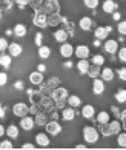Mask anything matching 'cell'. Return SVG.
<instances>
[{"label": "cell", "instance_id": "obj_47", "mask_svg": "<svg viewBox=\"0 0 126 150\" xmlns=\"http://www.w3.org/2000/svg\"><path fill=\"white\" fill-rule=\"evenodd\" d=\"M34 42H36V45H37V47H40L42 43H43V34H42V33H37V34H36Z\"/></svg>", "mask_w": 126, "mask_h": 150}, {"label": "cell", "instance_id": "obj_59", "mask_svg": "<svg viewBox=\"0 0 126 150\" xmlns=\"http://www.w3.org/2000/svg\"><path fill=\"white\" fill-rule=\"evenodd\" d=\"M63 67H65V68H72V62H65Z\"/></svg>", "mask_w": 126, "mask_h": 150}, {"label": "cell", "instance_id": "obj_3", "mask_svg": "<svg viewBox=\"0 0 126 150\" xmlns=\"http://www.w3.org/2000/svg\"><path fill=\"white\" fill-rule=\"evenodd\" d=\"M32 23H34L37 28H46L48 26V16H46V13H43L42 9H37L36 14L32 16Z\"/></svg>", "mask_w": 126, "mask_h": 150}, {"label": "cell", "instance_id": "obj_54", "mask_svg": "<svg viewBox=\"0 0 126 150\" xmlns=\"http://www.w3.org/2000/svg\"><path fill=\"white\" fill-rule=\"evenodd\" d=\"M111 110H112V113H114V115H116V116H117V118H120V110H118V108L116 107V105H114V107H112Z\"/></svg>", "mask_w": 126, "mask_h": 150}, {"label": "cell", "instance_id": "obj_37", "mask_svg": "<svg viewBox=\"0 0 126 150\" xmlns=\"http://www.w3.org/2000/svg\"><path fill=\"white\" fill-rule=\"evenodd\" d=\"M94 65H98V67H102L103 64H105V57L102 56V54H94L92 56V60H91Z\"/></svg>", "mask_w": 126, "mask_h": 150}, {"label": "cell", "instance_id": "obj_21", "mask_svg": "<svg viewBox=\"0 0 126 150\" xmlns=\"http://www.w3.org/2000/svg\"><path fill=\"white\" fill-rule=\"evenodd\" d=\"M62 118H63V121H72L75 118V110L72 107H63L62 108Z\"/></svg>", "mask_w": 126, "mask_h": 150}, {"label": "cell", "instance_id": "obj_10", "mask_svg": "<svg viewBox=\"0 0 126 150\" xmlns=\"http://www.w3.org/2000/svg\"><path fill=\"white\" fill-rule=\"evenodd\" d=\"M51 98L54 99V101H56V99H66L68 98V90L57 85L56 88H52V90H51Z\"/></svg>", "mask_w": 126, "mask_h": 150}, {"label": "cell", "instance_id": "obj_43", "mask_svg": "<svg viewBox=\"0 0 126 150\" xmlns=\"http://www.w3.org/2000/svg\"><path fill=\"white\" fill-rule=\"evenodd\" d=\"M54 107H56L57 110L58 108L62 110L63 107H66V99H56V101H54Z\"/></svg>", "mask_w": 126, "mask_h": 150}, {"label": "cell", "instance_id": "obj_55", "mask_svg": "<svg viewBox=\"0 0 126 150\" xmlns=\"http://www.w3.org/2000/svg\"><path fill=\"white\" fill-rule=\"evenodd\" d=\"M120 121H126V110L120 112Z\"/></svg>", "mask_w": 126, "mask_h": 150}, {"label": "cell", "instance_id": "obj_49", "mask_svg": "<svg viewBox=\"0 0 126 150\" xmlns=\"http://www.w3.org/2000/svg\"><path fill=\"white\" fill-rule=\"evenodd\" d=\"M23 87H25L23 81H17V82L14 84V88H15V90H23Z\"/></svg>", "mask_w": 126, "mask_h": 150}, {"label": "cell", "instance_id": "obj_28", "mask_svg": "<svg viewBox=\"0 0 126 150\" xmlns=\"http://www.w3.org/2000/svg\"><path fill=\"white\" fill-rule=\"evenodd\" d=\"M109 119H111V115H109L108 112H100L97 116H95V121H97V124L98 125H102V124H108Z\"/></svg>", "mask_w": 126, "mask_h": 150}, {"label": "cell", "instance_id": "obj_14", "mask_svg": "<svg viewBox=\"0 0 126 150\" xmlns=\"http://www.w3.org/2000/svg\"><path fill=\"white\" fill-rule=\"evenodd\" d=\"M60 54H62V57H71L74 54V47L71 45L68 42H63L62 47H60Z\"/></svg>", "mask_w": 126, "mask_h": 150}, {"label": "cell", "instance_id": "obj_53", "mask_svg": "<svg viewBox=\"0 0 126 150\" xmlns=\"http://www.w3.org/2000/svg\"><path fill=\"white\" fill-rule=\"evenodd\" d=\"M112 19L118 22L120 19H122V14H120V13H116V11H114V13H112Z\"/></svg>", "mask_w": 126, "mask_h": 150}, {"label": "cell", "instance_id": "obj_16", "mask_svg": "<svg viewBox=\"0 0 126 150\" xmlns=\"http://www.w3.org/2000/svg\"><path fill=\"white\" fill-rule=\"evenodd\" d=\"M19 133H20V127L15 125V124L8 125L6 130H5V135H8L11 139H17V138H19Z\"/></svg>", "mask_w": 126, "mask_h": 150}, {"label": "cell", "instance_id": "obj_29", "mask_svg": "<svg viewBox=\"0 0 126 150\" xmlns=\"http://www.w3.org/2000/svg\"><path fill=\"white\" fill-rule=\"evenodd\" d=\"M89 62H88L86 59H79V62H77V70H79V73L80 74H86L88 73V68H89Z\"/></svg>", "mask_w": 126, "mask_h": 150}, {"label": "cell", "instance_id": "obj_2", "mask_svg": "<svg viewBox=\"0 0 126 150\" xmlns=\"http://www.w3.org/2000/svg\"><path fill=\"white\" fill-rule=\"evenodd\" d=\"M43 127H45L48 135L57 136L58 133H62V124L58 122V119H48V122Z\"/></svg>", "mask_w": 126, "mask_h": 150}, {"label": "cell", "instance_id": "obj_19", "mask_svg": "<svg viewBox=\"0 0 126 150\" xmlns=\"http://www.w3.org/2000/svg\"><path fill=\"white\" fill-rule=\"evenodd\" d=\"M62 16L58 13H52V14H48V26H57L62 23Z\"/></svg>", "mask_w": 126, "mask_h": 150}, {"label": "cell", "instance_id": "obj_56", "mask_svg": "<svg viewBox=\"0 0 126 150\" xmlns=\"http://www.w3.org/2000/svg\"><path fill=\"white\" fill-rule=\"evenodd\" d=\"M100 45H102V40H100V39H94V47H97V48H98Z\"/></svg>", "mask_w": 126, "mask_h": 150}, {"label": "cell", "instance_id": "obj_32", "mask_svg": "<svg viewBox=\"0 0 126 150\" xmlns=\"http://www.w3.org/2000/svg\"><path fill=\"white\" fill-rule=\"evenodd\" d=\"M40 107H45L48 112H49V110H52V108H54V99H52V98L43 96L42 101H40Z\"/></svg>", "mask_w": 126, "mask_h": 150}, {"label": "cell", "instance_id": "obj_6", "mask_svg": "<svg viewBox=\"0 0 126 150\" xmlns=\"http://www.w3.org/2000/svg\"><path fill=\"white\" fill-rule=\"evenodd\" d=\"M34 125H36V122H34V118L29 115H26V116H22L20 118V129L22 130H25V132H29L34 129Z\"/></svg>", "mask_w": 126, "mask_h": 150}, {"label": "cell", "instance_id": "obj_25", "mask_svg": "<svg viewBox=\"0 0 126 150\" xmlns=\"http://www.w3.org/2000/svg\"><path fill=\"white\" fill-rule=\"evenodd\" d=\"M114 76H116V74H114V70H112V68H108V67L100 71V77H102L105 82H111V81L114 79Z\"/></svg>", "mask_w": 126, "mask_h": 150}, {"label": "cell", "instance_id": "obj_58", "mask_svg": "<svg viewBox=\"0 0 126 150\" xmlns=\"http://www.w3.org/2000/svg\"><path fill=\"white\" fill-rule=\"evenodd\" d=\"M75 149H77V150H85L86 146H85V144H77V146H75Z\"/></svg>", "mask_w": 126, "mask_h": 150}, {"label": "cell", "instance_id": "obj_45", "mask_svg": "<svg viewBox=\"0 0 126 150\" xmlns=\"http://www.w3.org/2000/svg\"><path fill=\"white\" fill-rule=\"evenodd\" d=\"M117 76H118V79H120V81L126 82V67H123V68H118V70H117Z\"/></svg>", "mask_w": 126, "mask_h": 150}, {"label": "cell", "instance_id": "obj_50", "mask_svg": "<svg viewBox=\"0 0 126 150\" xmlns=\"http://www.w3.org/2000/svg\"><path fill=\"white\" fill-rule=\"evenodd\" d=\"M17 3H19V8L23 9V8L26 6V5L29 3V0H17Z\"/></svg>", "mask_w": 126, "mask_h": 150}, {"label": "cell", "instance_id": "obj_20", "mask_svg": "<svg viewBox=\"0 0 126 150\" xmlns=\"http://www.w3.org/2000/svg\"><path fill=\"white\" fill-rule=\"evenodd\" d=\"M102 8H103V13H106V14H112L114 11L117 9V3L114 2V0H105L102 5Z\"/></svg>", "mask_w": 126, "mask_h": 150}, {"label": "cell", "instance_id": "obj_41", "mask_svg": "<svg viewBox=\"0 0 126 150\" xmlns=\"http://www.w3.org/2000/svg\"><path fill=\"white\" fill-rule=\"evenodd\" d=\"M43 3H45V0H29V5H31V6L34 8L36 11H37V9H42Z\"/></svg>", "mask_w": 126, "mask_h": 150}, {"label": "cell", "instance_id": "obj_7", "mask_svg": "<svg viewBox=\"0 0 126 150\" xmlns=\"http://www.w3.org/2000/svg\"><path fill=\"white\" fill-rule=\"evenodd\" d=\"M112 31L111 26H97V28L94 30V37L95 39H100V40H105V39H108V34Z\"/></svg>", "mask_w": 126, "mask_h": 150}, {"label": "cell", "instance_id": "obj_22", "mask_svg": "<svg viewBox=\"0 0 126 150\" xmlns=\"http://www.w3.org/2000/svg\"><path fill=\"white\" fill-rule=\"evenodd\" d=\"M48 113H43V112H39V113H36L34 115V122H36V125H40L43 127L48 122Z\"/></svg>", "mask_w": 126, "mask_h": 150}, {"label": "cell", "instance_id": "obj_34", "mask_svg": "<svg viewBox=\"0 0 126 150\" xmlns=\"http://www.w3.org/2000/svg\"><path fill=\"white\" fill-rule=\"evenodd\" d=\"M62 23L65 25L63 30L66 31L68 34H74V23H72V22H68V19L63 17V19H62Z\"/></svg>", "mask_w": 126, "mask_h": 150}, {"label": "cell", "instance_id": "obj_38", "mask_svg": "<svg viewBox=\"0 0 126 150\" xmlns=\"http://www.w3.org/2000/svg\"><path fill=\"white\" fill-rule=\"evenodd\" d=\"M0 149L2 150H11V149H14V146H13V142L9 141V138H8V139L0 141Z\"/></svg>", "mask_w": 126, "mask_h": 150}, {"label": "cell", "instance_id": "obj_44", "mask_svg": "<svg viewBox=\"0 0 126 150\" xmlns=\"http://www.w3.org/2000/svg\"><path fill=\"white\" fill-rule=\"evenodd\" d=\"M8 45H9V43H8L6 39H5V37H0V53H5V51H6Z\"/></svg>", "mask_w": 126, "mask_h": 150}, {"label": "cell", "instance_id": "obj_60", "mask_svg": "<svg viewBox=\"0 0 126 150\" xmlns=\"http://www.w3.org/2000/svg\"><path fill=\"white\" fill-rule=\"evenodd\" d=\"M122 127H123V130L126 132V121H122Z\"/></svg>", "mask_w": 126, "mask_h": 150}, {"label": "cell", "instance_id": "obj_13", "mask_svg": "<svg viewBox=\"0 0 126 150\" xmlns=\"http://www.w3.org/2000/svg\"><path fill=\"white\" fill-rule=\"evenodd\" d=\"M43 81H45V77H43V73H40L39 70L37 71H32L29 74V82L32 85H42Z\"/></svg>", "mask_w": 126, "mask_h": 150}, {"label": "cell", "instance_id": "obj_48", "mask_svg": "<svg viewBox=\"0 0 126 150\" xmlns=\"http://www.w3.org/2000/svg\"><path fill=\"white\" fill-rule=\"evenodd\" d=\"M22 149H23V150H34L36 146H34V144H31V142H25V144H22Z\"/></svg>", "mask_w": 126, "mask_h": 150}, {"label": "cell", "instance_id": "obj_8", "mask_svg": "<svg viewBox=\"0 0 126 150\" xmlns=\"http://www.w3.org/2000/svg\"><path fill=\"white\" fill-rule=\"evenodd\" d=\"M105 91V81L102 77H94L92 79V93L94 94H102Z\"/></svg>", "mask_w": 126, "mask_h": 150}, {"label": "cell", "instance_id": "obj_36", "mask_svg": "<svg viewBox=\"0 0 126 150\" xmlns=\"http://www.w3.org/2000/svg\"><path fill=\"white\" fill-rule=\"evenodd\" d=\"M117 144H118V147H123L126 149V132H118L117 133Z\"/></svg>", "mask_w": 126, "mask_h": 150}, {"label": "cell", "instance_id": "obj_24", "mask_svg": "<svg viewBox=\"0 0 126 150\" xmlns=\"http://www.w3.org/2000/svg\"><path fill=\"white\" fill-rule=\"evenodd\" d=\"M68 37H69V34L66 31H65L63 28H58L56 33H54V39L58 42V43H63V42H66L68 40Z\"/></svg>", "mask_w": 126, "mask_h": 150}, {"label": "cell", "instance_id": "obj_51", "mask_svg": "<svg viewBox=\"0 0 126 150\" xmlns=\"http://www.w3.org/2000/svg\"><path fill=\"white\" fill-rule=\"evenodd\" d=\"M37 70H39L40 73H45V71H46V65H45V64H39V67H37Z\"/></svg>", "mask_w": 126, "mask_h": 150}, {"label": "cell", "instance_id": "obj_57", "mask_svg": "<svg viewBox=\"0 0 126 150\" xmlns=\"http://www.w3.org/2000/svg\"><path fill=\"white\" fill-rule=\"evenodd\" d=\"M5 130H6V129H5V127H3L2 124H0V138L5 136Z\"/></svg>", "mask_w": 126, "mask_h": 150}, {"label": "cell", "instance_id": "obj_33", "mask_svg": "<svg viewBox=\"0 0 126 150\" xmlns=\"http://www.w3.org/2000/svg\"><path fill=\"white\" fill-rule=\"evenodd\" d=\"M39 56H40L42 59H48L49 56H51V48L45 47V45H40V47H39Z\"/></svg>", "mask_w": 126, "mask_h": 150}, {"label": "cell", "instance_id": "obj_52", "mask_svg": "<svg viewBox=\"0 0 126 150\" xmlns=\"http://www.w3.org/2000/svg\"><path fill=\"white\" fill-rule=\"evenodd\" d=\"M5 112H6V110H5V107H3L2 104H0V119H3V118H5V115H6Z\"/></svg>", "mask_w": 126, "mask_h": 150}, {"label": "cell", "instance_id": "obj_1", "mask_svg": "<svg viewBox=\"0 0 126 150\" xmlns=\"http://www.w3.org/2000/svg\"><path fill=\"white\" fill-rule=\"evenodd\" d=\"M100 138V132L92 125H86L83 127V139L86 141V144H95Z\"/></svg>", "mask_w": 126, "mask_h": 150}, {"label": "cell", "instance_id": "obj_17", "mask_svg": "<svg viewBox=\"0 0 126 150\" xmlns=\"http://www.w3.org/2000/svg\"><path fill=\"white\" fill-rule=\"evenodd\" d=\"M74 54L79 59H88L89 57V48L86 45H79L77 48H74Z\"/></svg>", "mask_w": 126, "mask_h": 150}, {"label": "cell", "instance_id": "obj_42", "mask_svg": "<svg viewBox=\"0 0 126 150\" xmlns=\"http://www.w3.org/2000/svg\"><path fill=\"white\" fill-rule=\"evenodd\" d=\"M117 30H118V33L122 36H126V20H118Z\"/></svg>", "mask_w": 126, "mask_h": 150}, {"label": "cell", "instance_id": "obj_15", "mask_svg": "<svg viewBox=\"0 0 126 150\" xmlns=\"http://www.w3.org/2000/svg\"><path fill=\"white\" fill-rule=\"evenodd\" d=\"M80 113L85 119H92L95 116V108H94V105L88 104V105H83V108H81Z\"/></svg>", "mask_w": 126, "mask_h": 150}, {"label": "cell", "instance_id": "obj_4", "mask_svg": "<svg viewBox=\"0 0 126 150\" xmlns=\"http://www.w3.org/2000/svg\"><path fill=\"white\" fill-rule=\"evenodd\" d=\"M42 11L43 13H46L48 14H52V13H58L60 11V5L57 0H46L45 3H43V6H42Z\"/></svg>", "mask_w": 126, "mask_h": 150}, {"label": "cell", "instance_id": "obj_9", "mask_svg": "<svg viewBox=\"0 0 126 150\" xmlns=\"http://www.w3.org/2000/svg\"><path fill=\"white\" fill-rule=\"evenodd\" d=\"M106 129H108V135H117V133L122 130V121H111L106 124Z\"/></svg>", "mask_w": 126, "mask_h": 150}, {"label": "cell", "instance_id": "obj_35", "mask_svg": "<svg viewBox=\"0 0 126 150\" xmlns=\"http://www.w3.org/2000/svg\"><path fill=\"white\" fill-rule=\"evenodd\" d=\"M116 101L118 104H125L126 102V90L125 88H120V90L116 93Z\"/></svg>", "mask_w": 126, "mask_h": 150}, {"label": "cell", "instance_id": "obj_61", "mask_svg": "<svg viewBox=\"0 0 126 150\" xmlns=\"http://www.w3.org/2000/svg\"><path fill=\"white\" fill-rule=\"evenodd\" d=\"M0 19H2V13H0Z\"/></svg>", "mask_w": 126, "mask_h": 150}, {"label": "cell", "instance_id": "obj_31", "mask_svg": "<svg viewBox=\"0 0 126 150\" xmlns=\"http://www.w3.org/2000/svg\"><path fill=\"white\" fill-rule=\"evenodd\" d=\"M11 62H13V57L9 54H5V53H0V65L3 68H9L11 67Z\"/></svg>", "mask_w": 126, "mask_h": 150}, {"label": "cell", "instance_id": "obj_23", "mask_svg": "<svg viewBox=\"0 0 126 150\" xmlns=\"http://www.w3.org/2000/svg\"><path fill=\"white\" fill-rule=\"evenodd\" d=\"M66 104L69 105V107H72V108H77L81 105V99L77 96V94H68V98H66Z\"/></svg>", "mask_w": 126, "mask_h": 150}, {"label": "cell", "instance_id": "obj_11", "mask_svg": "<svg viewBox=\"0 0 126 150\" xmlns=\"http://www.w3.org/2000/svg\"><path fill=\"white\" fill-rule=\"evenodd\" d=\"M8 54L11 57H19L22 53H23V47L20 45V43H17V42H13V43H9L8 45Z\"/></svg>", "mask_w": 126, "mask_h": 150}, {"label": "cell", "instance_id": "obj_39", "mask_svg": "<svg viewBox=\"0 0 126 150\" xmlns=\"http://www.w3.org/2000/svg\"><path fill=\"white\" fill-rule=\"evenodd\" d=\"M117 57L120 62H126V47H122L117 50Z\"/></svg>", "mask_w": 126, "mask_h": 150}, {"label": "cell", "instance_id": "obj_26", "mask_svg": "<svg viewBox=\"0 0 126 150\" xmlns=\"http://www.w3.org/2000/svg\"><path fill=\"white\" fill-rule=\"evenodd\" d=\"M26 33H28V30H26V26L23 23H17L14 26V30H13V34L15 37H25Z\"/></svg>", "mask_w": 126, "mask_h": 150}, {"label": "cell", "instance_id": "obj_27", "mask_svg": "<svg viewBox=\"0 0 126 150\" xmlns=\"http://www.w3.org/2000/svg\"><path fill=\"white\" fill-rule=\"evenodd\" d=\"M92 25H94V23H92V19L91 17H81L80 22H79V26L83 31H89L92 28Z\"/></svg>", "mask_w": 126, "mask_h": 150}, {"label": "cell", "instance_id": "obj_30", "mask_svg": "<svg viewBox=\"0 0 126 150\" xmlns=\"http://www.w3.org/2000/svg\"><path fill=\"white\" fill-rule=\"evenodd\" d=\"M100 71H102V70H100V67L92 64V65H89V68H88V73H86V74L94 79V77H100Z\"/></svg>", "mask_w": 126, "mask_h": 150}, {"label": "cell", "instance_id": "obj_12", "mask_svg": "<svg viewBox=\"0 0 126 150\" xmlns=\"http://www.w3.org/2000/svg\"><path fill=\"white\" fill-rule=\"evenodd\" d=\"M49 144H51V141H49V136L48 133H37L36 135V146L39 147H48Z\"/></svg>", "mask_w": 126, "mask_h": 150}, {"label": "cell", "instance_id": "obj_46", "mask_svg": "<svg viewBox=\"0 0 126 150\" xmlns=\"http://www.w3.org/2000/svg\"><path fill=\"white\" fill-rule=\"evenodd\" d=\"M6 84H8V74L0 71V87H5Z\"/></svg>", "mask_w": 126, "mask_h": 150}, {"label": "cell", "instance_id": "obj_40", "mask_svg": "<svg viewBox=\"0 0 126 150\" xmlns=\"http://www.w3.org/2000/svg\"><path fill=\"white\" fill-rule=\"evenodd\" d=\"M83 5L89 9H95L98 6V0H83Z\"/></svg>", "mask_w": 126, "mask_h": 150}, {"label": "cell", "instance_id": "obj_18", "mask_svg": "<svg viewBox=\"0 0 126 150\" xmlns=\"http://www.w3.org/2000/svg\"><path fill=\"white\" fill-rule=\"evenodd\" d=\"M103 48H105V51L109 53V54H116L117 50H118V42L117 40H106Z\"/></svg>", "mask_w": 126, "mask_h": 150}, {"label": "cell", "instance_id": "obj_5", "mask_svg": "<svg viewBox=\"0 0 126 150\" xmlns=\"http://www.w3.org/2000/svg\"><path fill=\"white\" fill-rule=\"evenodd\" d=\"M13 113H14L15 116H19V118L29 115V105H26L25 102H17V104H14V105H13Z\"/></svg>", "mask_w": 126, "mask_h": 150}]
</instances>
